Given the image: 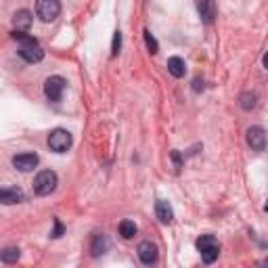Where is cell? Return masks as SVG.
Returning <instances> with one entry per match:
<instances>
[{"label": "cell", "instance_id": "cell-19", "mask_svg": "<svg viewBox=\"0 0 268 268\" xmlns=\"http://www.w3.org/2000/svg\"><path fill=\"white\" fill-rule=\"evenodd\" d=\"M145 42H147V49H149V53H151V54H155L157 51H160V44H157V40L151 36V31H149V29H145Z\"/></svg>", "mask_w": 268, "mask_h": 268}, {"label": "cell", "instance_id": "cell-1", "mask_svg": "<svg viewBox=\"0 0 268 268\" xmlns=\"http://www.w3.org/2000/svg\"><path fill=\"white\" fill-rule=\"evenodd\" d=\"M13 38L21 42L19 57L23 61H27V63H40L44 59V51H42V46L38 44L36 38H31L27 34H21V31H13Z\"/></svg>", "mask_w": 268, "mask_h": 268}, {"label": "cell", "instance_id": "cell-4", "mask_svg": "<svg viewBox=\"0 0 268 268\" xmlns=\"http://www.w3.org/2000/svg\"><path fill=\"white\" fill-rule=\"evenodd\" d=\"M72 143H74L72 134H69L67 130H63V128H54L49 134V147L54 153H65L67 149L72 147Z\"/></svg>", "mask_w": 268, "mask_h": 268}, {"label": "cell", "instance_id": "cell-20", "mask_svg": "<svg viewBox=\"0 0 268 268\" xmlns=\"http://www.w3.org/2000/svg\"><path fill=\"white\" fill-rule=\"evenodd\" d=\"M122 49V31H115V36H113V46H111V54L115 57L117 53H120Z\"/></svg>", "mask_w": 268, "mask_h": 268}, {"label": "cell", "instance_id": "cell-9", "mask_svg": "<svg viewBox=\"0 0 268 268\" xmlns=\"http://www.w3.org/2000/svg\"><path fill=\"white\" fill-rule=\"evenodd\" d=\"M38 161H40V160H38L36 153H21V155L13 157V165L19 172H31L38 165Z\"/></svg>", "mask_w": 268, "mask_h": 268}, {"label": "cell", "instance_id": "cell-3", "mask_svg": "<svg viewBox=\"0 0 268 268\" xmlns=\"http://www.w3.org/2000/svg\"><path fill=\"white\" fill-rule=\"evenodd\" d=\"M59 185V178L57 174H54L53 170H42V172H38V176L34 178V193L36 195H51L54 188H57Z\"/></svg>", "mask_w": 268, "mask_h": 268}, {"label": "cell", "instance_id": "cell-8", "mask_svg": "<svg viewBox=\"0 0 268 268\" xmlns=\"http://www.w3.org/2000/svg\"><path fill=\"white\" fill-rule=\"evenodd\" d=\"M138 258H140V262H143L145 266H151L157 262V258H160V251H157V245L151 241H143V243H138Z\"/></svg>", "mask_w": 268, "mask_h": 268}, {"label": "cell", "instance_id": "cell-10", "mask_svg": "<svg viewBox=\"0 0 268 268\" xmlns=\"http://www.w3.org/2000/svg\"><path fill=\"white\" fill-rule=\"evenodd\" d=\"M23 201V191L17 187H6V188H0V203L2 206H15V203H21Z\"/></svg>", "mask_w": 268, "mask_h": 268}, {"label": "cell", "instance_id": "cell-5", "mask_svg": "<svg viewBox=\"0 0 268 268\" xmlns=\"http://www.w3.org/2000/svg\"><path fill=\"white\" fill-rule=\"evenodd\" d=\"M59 13H61V4L57 2V0H40V2L36 4V15L44 23L54 21L59 17Z\"/></svg>", "mask_w": 268, "mask_h": 268}, {"label": "cell", "instance_id": "cell-14", "mask_svg": "<svg viewBox=\"0 0 268 268\" xmlns=\"http://www.w3.org/2000/svg\"><path fill=\"white\" fill-rule=\"evenodd\" d=\"M197 11H199L201 19L206 23H212L216 17V4L210 2V0H201V2H197Z\"/></svg>", "mask_w": 268, "mask_h": 268}, {"label": "cell", "instance_id": "cell-16", "mask_svg": "<svg viewBox=\"0 0 268 268\" xmlns=\"http://www.w3.org/2000/svg\"><path fill=\"white\" fill-rule=\"evenodd\" d=\"M19 258H21L19 247H4V249H0V260H2L4 264H15Z\"/></svg>", "mask_w": 268, "mask_h": 268}, {"label": "cell", "instance_id": "cell-21", "mask_svg": "<svg viewBox=\"0 0 268 268\" xmlns=\"http://www.w3.org/2000/svg\"><path fill=\"white\" fill-rule=\"evenodd\" d=\"M63 231H65V228H63L61 220H59V218H54V231L51 233V237H53V239H59L61 235H63Z\"/></svg>", "mask_w": 268, "mask_h": 268}, {"label": "cell", "instance_id": "cell-17", "mask_svg": "<svg viewBox=\"0 0 268 268\" xmlns=\"http://www.w3.org/2000/svg\"><path fill=\"white\" fill-rule=\"evenodd\" d=\"M239 103L241 107L245 109V111H251L256 105H258V97H256V92H243L241 97H239Z\"/></svg>", "mask_w": 268, "mask_h": 268}, {"label": "cell", "instance_id": "cell-22", "mask_svg": "<svg viewBox=\"0 0 268 268\" xmlns=\"http://www.w3.org/2000/svg\"><path fill=\"white\" fill-rule=\"evenodd\" d=\"M172 160L176 161V165H180V155H178V151H172Z\"/></svg>", "mask_w": 268, "mask_h": 268}, {"label": "cell", "instance_id": "cell-18", "mask_svg": "<svg viewBox=\"0 0 268 268\" xmlns=\"http://www.w3.org/2000/svg\"><path fill=\"white\" fill-rule=\"evenodd\" d=\"M136 231H138V228H136V224H134L132 220H122V222H120V235L124 239H132L134 235H136Z\"/></svg>", "mask_w": 268, "mask_h": 268}, {"label": "cell", "instance_id": "cell-11", "mask_svg": "<svg viewBox=\"0 0 268 268\" xmlns=\"http://www.w3.org/2000/svg\"><path fill=\"white\" fill-rule=\"evenodd\" d=\"M13 26H15V31H21V34H26L31 26V13L27 9H21L13 15Z\"/></svg>", "mask_w": 268, "mask_h": 268}, {"label": "cell", "instance_id": "cell-12", "mask_svg": "<svg viewBox=\"0 0 268 268\" xmlns=\"http://www.w3.org/2000/svg\"><path fill=\"white\" fill-rule=\"evenodd\" d=\"M107 249H109V241L105 235H92V239H90V254L94 258H99V256H103L107 254Z\"/></svg>", "mask_w": 268, "mask_h": 268}, {"label": "cell", "instance_id": "cell-2", "mask_svg": "<svg viewBox=\"0 0 268 268\" xmlns=\"http://www.w3.org/2000/svg\"><path fill=\"white\" fill-rule=\"evenodd\" d=\"M197 249H199L203 262H206V264H212L214 260H218L220 243L216 241L214 235H201V237L197 239Z\"/></svg>", "mask_w": 268, "mask_h": 268}, {"label": "cell", "instance_id": "cell-15", "mask_svg": "<svg viewBox=\"0 0 268 268\" xmlns=\"http://www.w3.org/2000/svg\"><path fill=\"white\" fill-rule=\"evenodd\" d=\"M168 72L174 76V78H183L185 72H187L185 61L180 59V57H170V59H168Z\"/></svg>", "mask_w": 268, "mask_h": 268}, {"label": "cell", "instance_id": "cell-13", "mask_svg": "<svg viewBox=\"0 0 268 268\" xmlns=\"http://www.w3.org/2000/svg\"><path fill=\"white\" fill-rule=\"evenodd\" d=\"M155 214H157V218H160L163 224H170L172 220H174V212H172L170 203L163 201V199H160L155 203Z\"/></svg>", "mask_w": 268, "mask_h": 268}, {"label": "cell", "instance_id": "cell-6", "mask_svg": "<svg viewBox=\"0 0 268 268\" xmlns=\"http://www.w3.org/2000/svg\"><path fill=\"white\" fill-rule=\"evenodd\" d=\"M63 90H65V80L61 76H51L46 78L44 82V94L46 99L53 101V103H59L61 97H63Z\"/></svg>", "mask_w": 268, "mask_h": 268}, {"label": "cell", "instance_id": "cell-7", "mask_svg": "<svg viewBox=\"0 0 268 268\" xmlns=\"http://www.w3.org/2000/svg\"><path fill=\"white\" fill-rule=\"evenodd\" d=\"M247 145L254 151H264L266 149V130L262 126H251L247 130Z\"/></svg>", "mask_w": 268, "mask_h": 268}]
</instances>
